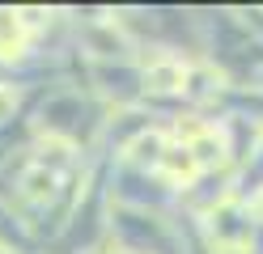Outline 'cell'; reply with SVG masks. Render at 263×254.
<instances>
[]
</instances>
